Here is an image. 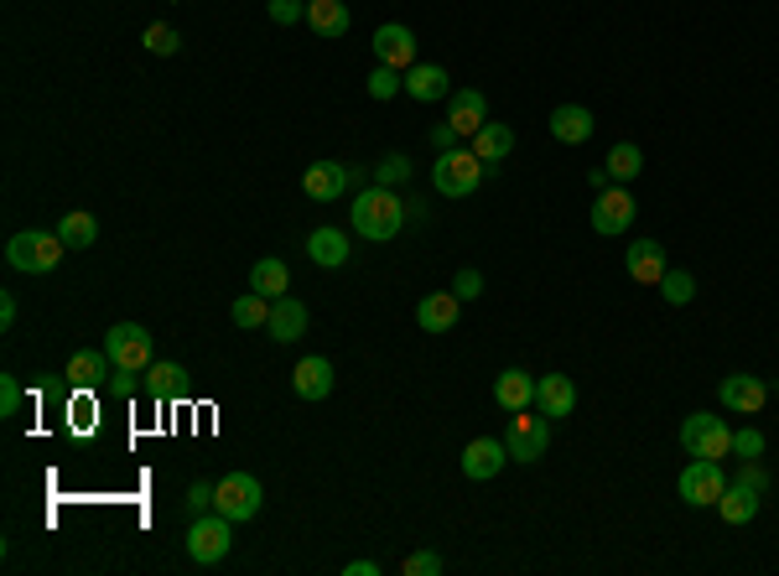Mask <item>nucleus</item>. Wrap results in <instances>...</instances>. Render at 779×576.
I'll return each instance as SVG.
<instances>
[{
  "mask_svg": "<svg viewBox=\"0 0 779 576\" xmlns=\"http://www.w3.org/2000/svg\"><path fill=\"white\" fill-rule=\"evenodd\" d=\"M349 223H354L359 239H370V244H390V239L406 229V203L395 198V187H359L354 208H349Z\"/></svg>",
  "mask_w": 779,
  "mask_h": 576,
  "instance_id": "nucleus-1",
  "label": "nucleus"
},
{
  "mask_svg": "<svg viewBox=\"0 0 779 576\" xmlns=\"http://www.w3.org/2000/svg\"><path fill=\"white\" fill-rule=\"evenodd\" d=\"M63 254H69V244L58 239V229H21V234H11V244H6V260H11V271H21V275L58 271Z\"/></svg>",
  "mask_w": 779,
  "mask_h": 576,
  "instance_id": "nucleus-2",
  "label": "nucleus"
},
{
  "mask_svg": "<svg viewBox=\"0 0 779 576\" xmlns=\"http://www.w3.org/2000/svg\"><path fill=\"white\" fill-rule=\"evenodd\" d=\"M681 447H686V458H733V426L723 416H712V410H696L681 421Z\"/></svg>",
  "mask_w": 779,
  "mask_h": 576,
  "instance_id": "nucleus-3",
  "label": "nucleus"
},
{
  "mask_svg": "<svg viewBox=\"0 0 779 576\" xmlns=\"http://www.w3.org/2000/svg\"><path fill=\"white\" fill-rule=\"evenodd\" d=\"M229 545H235V520H224L219 509L193 514V530H187V556L198 561V566H219V561L229 556Z\"/></svg>",
  "mask_w": 779,
  "mask_h": 576,
  "instance_id": "nucleus-4",
  "label": "nucleus"
},
{
  "mask_svg": "<svg viewBox=\"0 0 779 576\" xmlns=\"http://www.w3.org/2000/svg\"><path fill=\"white\" fill-rule=\"evenodd\" d=\"M546 447H551V416H530V410H515L509 416V426H505V452H509V462H541L546 458Z\"/></svg>",
  "mask_w": 779,
  "mask_h": 576,
  "instance_id": "nucleus-5",
  "label": "nucleus"
},
{
  "mask_svg": "<svg viewBox=\"0 0 779 576\" xmlns=\"http://www.w3.org/2000/svg\"><path fill=\"white\" fill-rule=\"evenodd\" d=\"M478 182H484V161L474 151H437L432 187H437L442 198H474Z\"/></svg>",
  "mask_w": 779,
  "mask_h": 576,
  "instance_id": "nucleus-6",
  "label": "nucleus"
},
{
  "mask_svg": "<svg viewBox=\"0 0 779 576\" xmlns=\"http://www.w3.org/2000/svg\"><path fill=\"white\" fill-rule=\"evenodd\" d=\"M260 504H266V489H260L255 473H229V478H219V489H214V509H219L224 520H235V525L255 520Z\"/></svg>",
  "mask_w": 779,
  "mask_h": 576,
  "instance_id": "nucleus-7",
  "label": "nucleus"
},
{
  "mask_svg": "<svg viewBox=\"0 0 779 576\" xmlns=\"http://www.w3.org/2000/svg\"><path fill=\"white\" fill-rule=\"evenodd\" d=\"M723 489H728V473H723V462L717 458H692L686 462V473H681V483H676V493L692 509H717Z\"/></svg>",
  "mask_w": 779,
  "mask_h": 576,
  "instance_id": "nucleus-8",
  "label": "nucleus"
},
{
  "mask_svg": "<svg viewBox=\"0 0 779 576\" xmlns=\"http://www.w3.org/2000/svg\"><path fill=\"white\" fill-rule=\"evenodd\" d=\"M104 354L115 358V369H136V374H146L156 364V354H152V333L141 323H115L110 333H104Z\"/></svg>",
  "mask_w": 779,
  "mask_h": 576,
  "instance_id": "nucleus-9",
  "label": "nucleus"
},
{
  "mask_svg": "<svg viewBox=\"0 0 779 576\" xmlns=\"http://www.w3.org/2000/svg\"><path fill=\"white\" fill-rule=\"evenodd\" d=\"M354 182H359L354 167H343V161H312L307 177H302V192L312 198V203H339Z\"/></svg>",
  "mask_w": 779,
  "mask_h": 576,
  "instance_id": "nucleus-10",
  "label": "nucleus"
},
{
  "mask_svg": "<svg viewBox=\"0 0 779 576\" xmlns=\"http://www.w3.org/2000/svg\"><path fill=\"white\" fill-rule=\"evenodd\" d=\"M634 198H629V187H619V182H609L603 192H598V203H593V229L603 239H613V234H629V223H634Z\"/></svg>",
  "mask_w": 779,
  "mask_h": 576,
  "instance_id": "nucleus-11",
  "label": "nucleus"
},
{
  "mask_svg": "<svg viewBox=\"0 0 779 576\" xmlns=\"http://www.w3.org/2000/svg\"><path fill=\"white\" fill-rule=\"evenodd\" d=\"M374 63H385V69H416V32L401 27V21H385L380 32H374Z\"/></svg>",
  "mask_w": 779,
  "mask_h": 576,
  "instance_id": "nucleus-12",
  "label": "nucleus"
},
{
  "mask_svg": "<svg viewBox=\"0 0 779 576\" xmlns=\"http://www.w3.org/2000/svg\"><path fill=\"white\" fill-rule=\"evenodd\" d=\"M717 400L728 410H738V416H759L769 406V379H759V374H728L717 385Z\"/></svg>",
  "mask_w": 779,
  "mask_h": 576,
  "instance_id": "nucleus-13",
  "label": "nucleus"
},
{
  "mask_svg": "<svg viewBox=\"0 0 779 576\" xmlns=\"http://www.w3.org/2000/svg\"><path fill=\"white\" fill-rule=\"evenodd\" d=\"M505 437H474L463 447V478H474V483H489V478L505 473Z\"/></svg>",
  "mask_w": 779,
  "mask_h": 576,
  "instance_id": "nucleus-14",
  "label": "nucleus"
},
{
  "mask_svg": "<svg viewBox=\"0 0 779 576\" xmlns=\"http://www.w3.org/2000/svg\"><path fill=\"white\" fill-rule=\"evenodd\" d=\"M447 125L458 130V136L474 140L484 125H489V100L478 94V88H458L453 100H447Z\"/></svg>",
  "mask_w": 779,
  "mask_h": 576,
  "instance_id": "nucleus-15",
  "label": "nucleus"
},
{
  "mask_svg": "<svg viewBox=\"0 0 779 576\" xmlns=\"http://www.w3.org/2000/svg\"><path fill=\"white\" fill-rule=\"evenodd\" d=\"M536 410H541V416H551V421L572 416V410H577L572 374H541V379H536Z\"/></svg>",
  "mask_w": 779,
  "mask_h": 576,
  "instance_id": "nucleus-16",
  "label": "nucleus"
},
{
  "mask_svg": "<svg viewBox=\"0 0 779 576\" xmlns=\"http://www.w3.org/2000/svg\"><path fill=\"white\" fill-rule=\"evenodd\" d=\"M624 271L640 281V286H661V275L671 271L665 265V244H655V239H634L624 250Z\"/></svg>",
  "mask_w": 779,
  "mask_h": 576,
  "instance_id": "nucleus-17",
  "label": "nucleus"
},
{
  "mask_svg": "<svg viewBox=\"0 0 779 576\" xmlns=\"http://www.w3.org/2000/svg\"><path fill=\"white\" fill-rule=\"evenodd\" d=\"M458 317H463L458 291H432V296L416 302V323H422V333H453Z\"/></svg>",
  "mask_w": 779,
  "mask_h": 576,
  "instance_id": "nucleus-18",
  "label": "nucleus"
},
{
  "mask_svg": "<svg viewBox=\"0 0 779 576\" xmlns=\"http://www.w3.org/2000/svg\"><path fill=\"white\" fill-rule=\"evenodd\" d=\"M115 374V358L104 354V348H79L69 358V385L73 390H104V379Z\"/></svg>",
  "mask_w": 779,
  "mask_h": 576,
  "instance_id": "nucleus-19",
  "label": "nucleus"
},
{
  "mask_svg": "<svg viewBox=\"0 0 779 576\" xmlns=\"http://www.w3.org/2000/svg\"><path fill=\"white\" fill-rule=\"evenodd\" d=\"M593 109L588 104H557L551 109V136L561 140V146H582V140H593Z\"/></svg>",
  "mask_w": 779,
  "mask_h": 576,
  "instance_id": "nucleus-20",
  "label": "nucleus"
},
{
  "mask_svg": "<svg viewBox=\"0 0 779 576\" xmlns=\"http://www.w3.org/2000/svg\"><path fill=\"white\" fill-rule=\"evenodd\" d=\"M291 390L302 395V400H328V395H333V364L322 354L302 358V364L291 369Z\"/></svg>",
  "mask_w": 779,
  "mask_h": 576,
  "instance_id": "nucleus-21",
  "label": "nucleus"
},
{
  "mask_svg": "<svg viewBox=\"0 0 779 576\" xmlns=\"http://www.w3.org/2000/svg\"><path fill=\"white\" fill-rule=\"evenodd\" d=\"M494 406L499 410H530L536 406V379H530V369H505L499 379H494Z\"/></svg>",
  "mask_w": 779,
  "mask_h": 576,
  "instance_id": "nucleus-22",
  "label": "nucleus"
},
{
  "mask_svg": "<svg viewBox=\"0 0 779 576\" xmlns=\"http://www.w3.org/2000/svg\"><path fill=\"white\" fill-rule=\"evenodd\" d=\"M141 385H146L152 400H187V369L183 364H172V358H156Z\"/></svg>",
  "mask_w": 779,
  "mask_h": 576,
  "instance_id": "nucleus-23",
  "label": "nucleus"
},
{
  "mask_svg": "<svg viewBox=\"0 0 779 576\" xmlns=\"http://www.w3.org/2000/svg\"><path fill=\"white\" fill-rule=\"evenodd\" d=\"M266 333H271L276 343H297L307 333V306L297 302V296H276L271 302V323H266Z\"/></svg>",
  "mask_w": 779,
  "mask_h": 576,
  "instance_id": "nucleus-24",
  "label": "nucleus"
},
{
  "mask_svg": "<svg viewBox=\"0 0 779 576\" xmlns=\"http://www.w3.org/2000/svg\"><path fill=\"white\" fill-rule=\"evenodd\" d=\"M307 254L322 271H339V265H349V234L343 229H312L307 234Z\"/></svg>",
  "mask_w": 779,
  "mask_h": 576,
  "instance_id": "nucleus-25",
  "label": "nucleus"
},
{
  "mask_svg": "<svg viewBox=\"0 0 779 576\" xmlns=\"http://www.w3.org/2000/svg\"><path fill=\"white\" fill-rule=\"evenodd\" d=\"M759 504H764L759 489H748V483H728V489H723V499H717V514H723L728 525H754Z\"/></svg>",
  "mask_w": 779,
  "mask_h": 576,
  "instance_id": "nucleus-26",
  "label": "nucleus"
},
{
  "mask_svg": "<svg viewBox=\"0 0 779 576\" xmlns=\"http://www.w3.org/2000/svg\"><path fill=\"white\" fill-rule=\"evenodd\" d=\"M406 94L416 104L447 100V69H442V63H416V69H406Z\"/></svg>",
  "mask_w": 779,
  "mask_h": 576,
  "instance_id": "nucleus-27",
  "label": "nucleus"
},
{
  "mask_svg": "<svg viewBox=\"0 0 779 576\" xmlns=\"http://www.w3.org/2000/svg\"><path fill=\"white\" fill-rule=\"evenodd\" d=\"M509 151H515V130H509V125H499V119H489V125H484V130L474 136V156H478V161H484L489 171L499 167Z\"/></svg>",
  "mask_w": 779,
  "mask_h": 576,
  "instance_id": "nucleus-28",
  "label": "nucleus"
},
{
  "mask_svg": "<svg viewBox=\"0 0 779 576\" xmlns=\"http://www.w3.org/2000/svg\"><path fill=\"white\" fill-rule=\"evenodd\" d=\"M349 6L343 0H307V27L318 36H343L349 32Z\"/></svg>",
  "mask_w": 779,
  "mask_h": 576,
  "instance_id": "nucleus-29",
  "label": "nucleus"
},
{
  "mask_svg": "<svg viewBox=\"0 0 779 576\" xmlns=\"http://www.w3.org/2000/svg\"><path fill=\"white\" fill-rule=\"evenodd\" d=\"M58 239H63L69 250H89V244L100 239V219H94L89 208H69L63 223H58Z\"/></svg>",
  "mask_w": 779,
  "mask_h": 576,
  "instance_id": "nucleus-30",
  "label": "nucleus"
},
{
  "mask_svg": "<svg viewBox=\"0 0 779 576\" xmlns=\"http://www.w3.org/2000/svg\"><path fill=\"white\" fill-rule=\"evenodd\" d=\"M287 286H291V271H287V260H255V271H250V291H260V296H287Z\"/></svg>",
  "mask_w": 779,
  "mask_h": 576,
  "instance_id": "nucleus-31",
  "label": "nucleus"
},
{
  "mask_svg": "<svg viewBox=\"0 0 779 576\" xmlns=\"http://www.w3.org/2000/svg\"><path fill=\"white\" fill-rule=\"evenodd\" d=\"M603 171H609L619 187H629V182H634V177L644 171V151L634 146V140H619V146L609 151V161H603Z\"/></svg>",
  "mask_w": 779,
  "mask_h": 576,
  "instance_id": "nucleus-32",
  "label": "nucleus"
},
{
  "mask_svg": "<svg viewBox=\"0 0 779 576\" xmlns=\"http://www.w3.org/2000/svg\"><path fill=\"white\" fill-rule=\"evenodd\" d=\"M229 317H235V327H266V323H271V296L245 291V296L229 306Z\"/></svg>",
  "mask_w": 779,
  "mask_h": 576,
  "instance_id": "nucleus-33",
  "label": "nucleus"
},
{
  "mask_svg": "<svg viewBox=\"0 0 779 576\" xmlns=\"http://www.w3.org/2000/svg\"><path fill=\"white\" fill-rule=\"evenodd\" d=\"M655 291H661V296H665L671 306H686V302L696 296V275H692V271H665V275H661V286H655Z\"/></svg>",
  "mask_w": 779,
  "mask_h": 576,
  "instance_id": "nucleus-34",
  "label": "nucleus"
},
{
  "mask_svg": "<svg viewBox=\"0 0 779 576\" xmlns=\"http://www.w3.org/2000/svg\"><path fill=\"white\" fill-rule=\"evenodd\" d=\"M401 88H406V73L401 69H385V63H380V69L370 73V100H395V94H401Z\"/></svg>",
  "mask_w": 779,
  "mask_h": 576,
  "instance_id": "nucleus-35",
  "label": "nucleus"
},
{
  "mask_svg": "<svg viewBox=\"0 0 779 576\" xmlns=\"http://www.w3.org/2000/svg\"><path fill=\"white\" fill-rule=\"evenodd\" d=\"M447 572V561L437 556V551H411L406 561H401V576H442Z\"/></svg>",
  "mask_w": 779,
  "mask_h": 576,
  "instance_id": "nucleus-36",
  "label": "nucleus"
},
{
  "mask_svg": "<svg viewBox=\"0 0 779 576\" xmlns=\"http://www.w3.org/2000/svg\"><path fill=\"white\" fill-rule=\"evenodd\" d=\"M374 182L380 187H401V182H411V156H385V161H380V167H374Z\"/></svg>",
  "mask_w": 779,
  "mask_h": 576,
  "instance_id": "nucleus-37",
  "label": "nucleus"
},
{
  "mask_svg": "<svg viewBox=\"0 0 779 576\" xmlns=\"http://www.w3.org/2000/svg\"><path fill=\"white\" fill-rule=\"evenodd\" d=\"M141 42H146V52H156V57H172V52L183 48V36L172 32V27H162V21H156V27H146V36H141Z\"/></svg>",
  "mask_w": 779,
  "mask_h": 576,
  "instance_id": "nucleus-38",
  "label": "nucleus"
},
{
  "mask_svg": "<svg viewBox=\"0 0 779 576\" xmlns=\"http://www.w3.org/2000/svg\"><path fill=\"white\" fill-rule=\"evenodd\" d=\"M136 390H146V385L136 379V369H115L110 379H104V395H115V400H131Z\"/></svg>",
  "mask_w": 779,
  "mask_h": 576,
  "instance_id": "nucleus-39",
  "label": "nucleus"
},
{
  "mask_svg": "<svg viewBox=\"0 0 779 576\" xmlns=\"http://www.w3.org/2000/svg\"><path fill=\"white\" fill-rule=\"evenodd\" d=\"M266 11H271L276 27H297V21H307V0H271Z\"/></svg>",
  "mask_w": 779,
  "mask_h": 576,
  "instance_id": "nucleus-40",
  "label": "nucleus"
},
{
  "mask_svg": "<svg viewBox=\"0 0 779 576\" xmlns=\"http://www.w3.org/2000/svg\"><path fill=\"white\" fill-rule=\"evenodd\" d=\"M733 452H738V458H764V431L738 426V431H733Z\"/></svg>",
  "mask_w": 779,
  "mask_h": 576,
  "instance_id": "nucleus-41",
  "label": "nucleus"
},
{
  "mask_svg": "<svg viewBox=\"0 0 779 576\" xmlns=\"http://www.w3.org/2000/svg\"><path fill=\"white\" fill-rule=\"evenodd\" d=\"M214 489H219V483L198 478V483L187 489V514H208V509H214Z\"/></svg>",
  "mask_w": 779,
  "mask_h": 576,
  "instance_id": "nucleus-42",
  "label": "nucleus"
},
{
  "mask_svg": "<svg viewBox=\"0 0 779 576\" xmlns=\"http://www.w3.org/2000/svg\"><path fill=\"white\" fill-rule=\"evenodd\" d=\"M17 410H21V379L0 374V416H17Z\"/></svg>",
  "mask_w": 779,
  "mask_h": 576,
  "instance_id": "nucleus-43",
  "label": "nucleus"
},
{
  "mask_svg": "<svg viewBox=\"0 0 779 576\" xmlns=\"http://www.w3.org/2000/svg\"><path fill=\"white\" fill-rule=\"evenodd\" d=\"M738 483H748V489H769V473H764L759 458H738Z\"/></svg>",
  "mask_w": 779,
  "mask_h": 576,
  "instance_id": "nucleus-44",
  "label": "nucleus"
},
{
  "mask_svg": "<svg viewBox=\"0 0 779 576\" xmlns=\"http://www.w3.org/2000/svg\"><path fill=\"white\" fill-rule=\"evenodd\" d=\"M453 291H458V302H474V296H484V275H478L474 265H468V271H458Z\"/></svg>",
  "mask_w": 779,
  "mask_h": 576,
  "instance_id": "nucleus-45",
  "label": "nucleus"
},
{
  "mask_svg": "<svg viewBox=\"0 0 779 576\" xmlns=\"http://www.w3.org/2000/svg\"><path fill=\"white\" fill-rule=\"evenodd\" d=\"M432 146H437V151H458V130H453V125H437V130H432Z\"/></svg>",
  "mask_w": 779,
  "mask_h": 576,
  "instance_id": "nucleus-46",
  "label": "nucleus"
},
{
  "mask_svg": "<svg viewBox=\"0 0 779 576\" xmlns=\"http://www.w3.org/2000/svg\"><path fill=\"white\" fill-rule=\"evenodd\" d=\"M0 327H6V333L17 327V296H11V291L0 296Z\"/></svg>",
  "mask_w": 779,
  "mask_h": 576,
  "instance_id": "nucleus-47",
  "label": "nucleus"
},
{
  "mask_svg": "<svg viewBox=\"0 0 779 576\" xmlns=\"http://www.w3.org/2000/svg\"><path fill=\"white\" fill-rule=\"evenodd\" d=\"M343 572H349V576H380V566H374V561H349Z\"/></svg>",
  "mask_w": 779,
  "mask_h": 576,
  "instance_id": "nucleus-48",
  "label": "nucleus"
}]
</instances>
